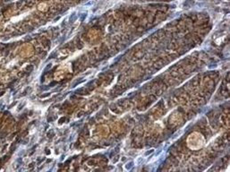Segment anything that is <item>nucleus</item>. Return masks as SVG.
Returning a JSON list of instances; mask_svg holds the SVG:
<instances>
[{"label": "nucleus", "instance_id": "f257e3e1", "mask_svg": "<svg viewBox=\"0 0 230 172\" xmlns=\"http://www.w3.org/2000/svg\"><path fill=\"white\" fill-rule=\"evenodd\" d=\"M191 139H193V142H194L195 144H193L192 149H200L201 147H203V144H204V138L203 137V135L201 134H198V133H193L190 135Z\"/></svg>", "mask_w": 230, "mask_h": 172}]
</instances>
